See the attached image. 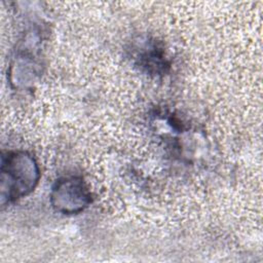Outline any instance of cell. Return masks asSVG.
I'll return each instance as SVG.
<instances>
[{"label": "cell", "instance_id": "2", "mask_svg": "<svg viewBox=\"0 0 263 263\" xmlns=\"http://www.w3.org/2000/svg\"><path fill=\"white\" fill-rule=\"evenodd\" d=\"M89 193L81 179L65 178L57 182L52 191L53 206L64 213H77L89 202Z\"/></svg>", "mask_w": 263, "mask_h": 263}, {"label": "cell", "instance_id": "1", "mask_svg": "<svg viewBox=\"0 0 263 263\" xmlns=\"http://www.w3.org/2000/svg\"><path fill=\"white\" fill-rule=\"evenodd\" d=\"M2 196L8 200L29 193L38 182L35 160L25 152H12L2 158Z\"/></svg>", "mask_w": 263, "mask_h": 263}]
</instances>
